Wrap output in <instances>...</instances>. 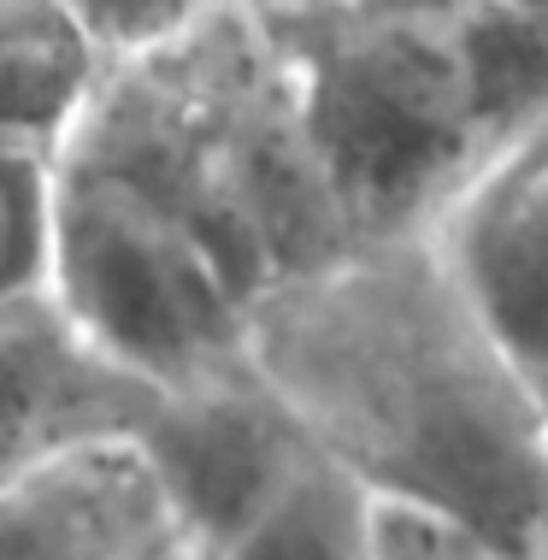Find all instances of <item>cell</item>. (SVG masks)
Returning <instances> with one entry per match:
<instances>
[{"label": "cell", "instance_id": "9c48e42d", "mask_svg": "<svg viewBox=\"0 0 548 560\" xmlns=\"http://www.w3.org/2000/svg\"><path fill=\"white\" fill-rule=\"evenodd\" d=\"M219 560H377V495L330 454L307 448V460Z\"/></svg>", "mask_w": 548, "mask_h": 560}, {"label": "cell", "instance_id": "8fae6325", "mask_svg": "<svg viewBox=\"0 0 548 560\" xmlns=\"http://www.w3.org/2000/svg\"><path fill=\"white\" fill-rule=\"evenodd\" d=\"M59 7H66L71 19L95 36V48L113 59V54H136V48H148V42L177 36L183 24L207 19L224 0H59Z\"/></svg>", "mask_w": 548, "mask_h": 560}, {"label": "cell", "instance_id": "7a4b0ae2", "mask_svg": "<svg viewBox=\"0 0 548 560\" xmlns=\"http://www.w3.org/2000/svg\"><path fill=\"white\" fill-rule=\"evenodd\" d=\"M54 165L106 177L189 231L248 307L360 242L248 0L106 59Z\"/></svg>", "mask_w": 548, "mask_h": 560}, {"label": "cell", "instance_id": "5bb4252c", "mask_svg": "<svg viewBox=\"0 0 548 560\" xmlns=\"http://www.w3.org/2000/svg\"><path fill=\"white\" fill-rule=\"evenodd\" d=\"M513 7H525V12H537V19L548 24V0H513Z\"/></svg>", "mask_w": 548, "mask_h": 560}, {"label": "cell", "instance_id": "277c9868", "mask_svg": "<svg viewBox=\"0 0 548 560\" xmlns=\"http://www.w3.org/2000/svg\"><path fill=\"white\" fill-rule=\"evenodd\" d=\"M48 290L113 360L177 389L248 360V301L165 213L106 177L54 165Z\"/></svg>", "mask_w": 548, "mask_h": 560}, {"label": "cell", "instance_id": "6da1fadb", "mask_svg": "<svg viewBox=\"0 0 548 560\" xmlns=\"http://www.w3.org/2000/svg\"><path fill=\"white\" fill-rule=\"evenodd\" d=\"M248 354L318 454L377 502L548 560V389L436 231L372 236L248 307Z\"/></svg>", "mask_w": 548, "mask_h": 560}, {"label": "cell", "instance_id": "ba28073f", "mask_svg": "<svg viewBox=\"0 0 548 560\" xmlns=\"http://www.w3.org/2000/svg\"><path fill=\"white\" fill-rule=\"evenodd\" d=\"M106 54L59 0H0V160H59Z\"/></svg>", "mask_w": 548, "mask_h": 560}, {"label": "cell", "instance_id": "30bf717a", "mask_svg": "<svg viewBox=\"0 0 548 560\" xmlns=\"http://www.w3.org/2000/svg\"><path fill=\"white\" fill-rule=\"evenodd\" d=\"M54 160H0V301L48 290Z\"/></svg>", "mask_w": 548, "mask_h": 560}, {"label": "cell", "instance_id": "5b68a950", "mask_svg": "<svg viewBox=\"0 0 548 560\" xmlns=\"http://www.w3.org/2000/svg\"><path fill=\"white\" fill-rule=\"evenodd\" d=\"M177 525L207 560H219L260 520V508L307 460V431L266 384L254 354L195 384L160 389V407L136 431Z\"/></svg>", "mask_w": 548, "mask_h": 560}, {"label": "cell", "instance_id": "4fadbf2b", "mask_svg": "<svg viewBox=\"0 0 548 560\" xmlns=\"http://www.w3.org/2000/svg\"><path fill=\"white\" fill-rule=\"evenodd\" d=\"M508 160H548V113L537 118V125H530V136H525L520 148H513Z\"/></svg>", "mask_w": 548, "mask_h": 560}, {"label": "cell", "instance_id": "7c38bea8", "mask_svg": "<svg viewBox=\"0 0 548 560\" xmlns=\"http://www.w3.org/2000/svg\"><path fill=\"white\" fill-rule=\"evenodd\" d=\"M377 560H513V555L454 520L377 502Z\"/></svg>", "mask_w": 548, "mask_h": 560}, {"label": "cell", "instance_id": "8992f818", "mask_svg": "<svg viewBox=\"0 0 548 560\" xmlns=\"http://www.w3.org/2000/svg\"><path fill=\"white\" fill-rule=\"evenodd\" d=\"M160 384L113 360L54 290L0 301V483L71 448L136 436Z\"/></svg>", "mask_w": 548, "mask_h": 560}, {"label": "cell", "instance_id": "52a82bcc", "mask_svg": "<svg viewBox=\"0 0 548 560\" xmlns=\"http://www.w3.org/2000/svg\"><path fill=\"white\" fill-rule=\"evenodd\" d=\"M0 560H207L136 436L71 448L0 483Z\"/></svg>", "mask_w": 548, "mask_h": 560}, {"label": "cell", "instance_id": "3957f363", "mask_svg": "<svg viewBox=\"0 0 548 560\" xmlns=\"http://www.w3.org/2000/svg\"><path fill=\"white\" fill-rule=\"evenodd\" d=\"M354 236L436 231L548 113V24L513 0H248Z\"/></svg>", "mask_w": 548, "mask_h": 560}]
</instances>
